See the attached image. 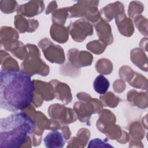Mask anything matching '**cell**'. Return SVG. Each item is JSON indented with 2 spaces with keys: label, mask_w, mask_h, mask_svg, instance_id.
<instances>
[{
  "label": "cell",
  "mask_w": 148,
  "mask_h": 148,
  "mask_svg": "<svg viewBox=\"0 0 148 148\" xmlns=\"http://www.w3.org/2000/svg\"><path fill=\"white\" fill-rule=\"evenodd\" d=\"M68 29L72 39L77 42H82L87 36L93 34L92 25L86 19L83 18L71 23Z\"/></svg>",
  "instance_id": "obj_8"
},
{
  "label": "cell",
  "mask_w": 148,
  "mask_h": 148,
  "mask_svg": "<svg viewBox=\"0 0 148 148\" xmlns=\"http://www.w3.org/2000/svg\"><path fill=\"white\" fill-rule=\"evenodd\" d=\"M67 56L71 65L79 68L91 65L93 60V56L89 52L76 49L69 50Z\"/></svg>",
  "instance_id": "obj_9"
},
{
  "label": "cell",
  "mask_w": 148,
  "mask_h": 148,
  "mask_svg": "<svg viewBox=\"0 0 148 148\" xmlns=\"http://www.w3.org/2000/svg\"><path fill=\"white\" fill-rule=\"evenodd\" d=\"M125 88V84L121 80H117L114 82L113 89L115 92L118 93L122 92Z\"/></svg>",
  "instance_id": "obj_33"
},
{
  "label": "cell",
  "mask_w": 148,
  "mask_h": 148,
  "mask_svg": "<svg viewBox=\"0 0 148 148\" xmlns=\"http://www.w3.org/2000/svg\"><path fill=\"white\" fill-rule=\"evenodd\" d=\"M16 2L14 1L13 4L12 5H9L6 4V1H1L0 2V8L2 12L6 14L8 13H11L16 10H17V5H14L13 3H15Z\"/></svg>",
  "instance_id": "obj_31"
},
{
  "label": "cell",
  "mask_w": 148,
  "mask_h": 148,
  "mask_svg": "<svg viewBox=\"0 0 148 148\" xmlns=\"http://www.w3.org/2000/svg\"><path fill=\"white\" fill-rule=\"evenodd\" d=\"M35 87L34 93L39 96L43 100L51 101L55 98L54 90L53 85L38 80H33Z\"/></svg>",
  "instance_id": "obj_11"
},
{
  "label": "cell",
  "mask_w": 148,
  "mask_h": 148,
  "mask_svg": "<svg viewBox=\"0 0 148 148\" xmlns=\"http://www.w3.org/2000/svg\"><path fill=\"white\" fill-rule=\"evenodd\" d=\"M101 101L105 106L115 108L119 104L120 99L112 92H108L100 97Z\"/></svg>",
  "instance_id": "obj_27"
},
{
  "label": "cell",
  "mask_w": 148,
  "mask_h": 148,
  "mask_svg": "<svg viewBox=\"0 0 148 148\" xmlns=\"http://www.w3.org/2000/svg\"><path fill=\"white\" fill-rule=\"evenodd\" d=\"M0 32L1 45L6 51H10L19 42L17 32L10 27L3 26L1 28Z\"/></svg>",
  "instance_id": "obj_10"
},
{
  "label": "cell",
  "mask_w": 148,
  "mask_h": 148,
  "mask_svg": "<svg viewBox=\"0 0 148 148\" xmlns=\"http://www.w3.org/2000/svg\"><path fill=\"white\" fill-rule=\"evenodd\" d=\"M94 25L99 40L106 45L112 44L113 42V37L110 25L101 19L94 23Z\"/></svg>",
  "instance_id": "obj_13"
},
{
  "label": "cell",
  "mask_w": 148,
  "mask_h": 148,
  "mask_svg": "<svg viewBox=\"0 0 148 148\" xmlns=\"http://www.w3.org/2000/svg\"><path fill=\"white\" fill-rule=\"evenodd\" d=\"M97 71L101 74L109 75L113 70V65L110 61L106 58L99 60L95 64Z\"/></svg>",
  "instance_id": "obj_25"
},
{
  "label": "cell",
  "mask_w": 148,
  "mask_h": 148,
  "mask_svg": "<svg viewBox=\"0 0 148 148\" xmlns=\"http://www.w3.org/2000/svg\"><path fill=\"white\" fill-rule=\"evenodd\" d=\"M93 87L97 93L103 94L106 92L109 87V82L103 75H99L95 79Z\"/></svg>",
  "instance_id": "obj_23"
},
{
  "label": "cell",
  "mask_w": 148,
  "mask_h": 148,
  "mask_svg": "<svg viewBox=\"0 0 148 148\" xmlns=\"http://www.w3.org/2000/svg\"><path fill=\"white\" fill-rule=\"evenodd\" d=\"M39 46L42 49L45 57L50 62L62 64L65 60L63 49L54 44L49 39L44 38L39 42Z\"/></svg>",
  "instance_id": "obj_6"
},
{
  "label": "cell",
  "mask_w": 148,
  "mask_h": 148,
  "mask_svg": "<svg viewBox=\"0 0 148 148\" xmlns=\"http://www.w3.org/2000/svg\"><path fill=\"white\" fill-rule=\"evenodd\" d=\"M143 97H145L143 93H142V92L140 93H139L135 90H131L127 94L128 101L132 103L134 105L137 106L138 107L141 108L147 107L144 105L145 103H143Z\"/></svg>",
  "instance_id": "obj_24"
},
{
  "label": "cell",
  "mask_w": 148,
  "mask_h": 148,
  "mask_svg": "<svg viewBox=\"0 0 148 148\" xmlns=\"http://www.w3.org/2000/svg\"><path fill=\"white\" fill-rule=\"evenodd\" d=\"M1 64L2 70L20 71L17 62L3 50L1 51Z\"/></svg>",
  "instance_id": "obj_19"
},
{
  "label": "cell",
  "mask_w": 148,
  "mask_h": 148,
  "mask_svg": "<svg viewBox=\"0 0 148 148\" xmlns=\"http://www.w3.org/2000/svg\"><path fill=\"white\" fill-rule=\"evenodd\" d=\"M65 140L62 132L57 130H52L43 140L45 146L47 148H61L64 146Z\"/></svg>",
  "instance_id": "obj_16"
},
{
  "label": "cell",
  "mask_w": 148,
  "mask_h": 148,
  "mask_svg": "<svg viewBox=\"0 0 148 148\" xmlns=\"http://www.w3.org/2000/svg\"><path fill=\"white\" fill-rule=\"evenodd\" d=\"M48 113L51 119L58 121L61 125L72 123L77 120V114L74 110L58 103L50 105Z\"/></svg>",
  "instance_id": "obj_7"
},
{
  "label": "cell",
  "mask_w": 148,
  "mask_h": 148,
  "mask_svg": "<svg viewBox=\"0 0 148 148\" xmlns=\"http://www.w3.org/2000/svg\"><path fill=\"white\" fill-rule=\"evenodd\" d=\"M116 120L114 114L109 110H102L100 112L99 118L97 122V127L108 138L116 140L118 142L121 138L124 131L114 124Z\"/></svg>",
  "instance_id": "obj_4"
},
{
  "label": "cell",
  "mask_w": 148,
  "mask_h": 148,
  "mask_svg": "<svg viewBox=\"0 0 148 148\" xmlns=\"http://www.w3.org/2000/svg\"><path fill=\"white\" fill-rule=\"evenodd\" d=\"M31 76L22 71H1L0 105L3 109L23 110L32 103L35 87Z\"/></svg>",
  "instance_id": "obj_1"
},
{
  "label": "cell",
  "mask_w": 148,
  "mask_h": 148,
  "mask_svg": "<svg viewBox=\"0 0 148 148\" xmlns=\"http://www.w3.org/2000/svg\"><path fill=\"white\" fill-rule=\"evenodd\" d=\"M115 20L120 33L128 37L132 35L134 28L132 21L130 18L126 17L124 12L118 13L115 17Z\"/></svg>",
  "instance_id": "obj_14"
},
{
  "label": "cell",
  "mask_w": 148,
  "mask_h": 148,
  "mask_svg": "<svg viewBox=\"0 0 148 148\" xmlns=\"http://www.w3.org/2000/svg\"><path fill=\"white\" fill-rule=\"evenodd\" d=\"M90 138V131L85 128H81L75 137L72 138L68 142L67 147H84Z\"/></svg>",
  "instance_id": "obj_17"
},
{
  "label": "cell",
  "mask_w": 148,
  "mask_h": 148,
  "mask_svg": "<svg viewBox=\"0 0 148 148\" xmlns=\"http://www.w3.org/2000/svg\"><path fill=\"white\" fill-rule=\"evenodd\" d=\"M68 28L63 25L53 24L50 27V34L53 39L58 43H66L68 39Z\"/></svg>",
  "instance_id": "obj_18"
},
{
  "label": "cell",
  "mask_w": 148,
  "mask_h": 148,
  "mask_svg": "<svg viewBox=\"0 0 148 148\" xmlns=\"http://www.w3.org/2000/svg\"><path fill=\"white\" fill-rule=\"evenodd\" d=\"M14 25L20 33L31 32L38 28L39 23L36 20H27L21 14H17L14 17Z\"/></svg>",
  "instance_id": "obj_15"
},
{
  "label": "cell",
  "mask_w": 148,
  "mask_h": 148,
  "mask_svg": "<svg viewBox=\"0 0 148 148\" xmlns=\"http://www.w3.org/2000/svg\"><path fill=\"white\" fill-rule=\"evenodd\" d=\"M61 131H62V134L65 139L66 140L69 139L71 135V132L69 127L67 126H64V127H61Z\"/></svg>",
  "instance_id": "obj_34"
},
{
  "label": "cell",
  "mask_w": 148,
  "mask_h": 148,
  "mask_svg": "<svg viewBox=\"0 0 148 148\" xmlns=\"http://www.w3.org/2000/svg\"><path fill=\"white\" fill-rule=\"evenodd\" d=\"M130 147H143V145L142 143L140 140H131L129 143Z\"/></svg>",
  "instance_id": "obj_35"
},
{
  "label": "cell",
  "mask_w": 148,
  "mask_h": 148,
  "mask_svg": "<svg viewBox=\"0 0 148 148\" xmlns=\"http://www.w3.org/2000/svg\"><path fill=\"white\" fill-rule=\"evenodd\" d=\"M103 104L95 98H90L76 102L73 105L77 117L81 122L88 123L92 113H99L102 110Z\"/></svg>",
  "instance_id": "obj_5"
},
{
  "label": "cell",
  "mask_w": 148,
  "mask_h": 148,
  "mask_svg": "<svg viewBox=\"0 0 148 148\" xmlns=\"http://www.w3.org/2000/svg\"><path fill=\"white\" fill-rule=\"evenodd\" d=\"M131 59L142 70L147 71V57L143 50L139 49H133L131 52Z\"/></svg>",
  "instance_id": "obj_21"
},
{
  "label": "cell",
  "mask_w": 148,
  "mask_h": 148,
  "mask_svg": "<svg viewBox=\"0 0 148 148\" xmlns=\"http://www.w3.org/2000/svg\"><path fill=\"white\" fill-rule=\"evenodd\" d=\"M44 9V5H28L25 4L20 6L18 8V13L22 14L27 17H33L43 12Z\"/></svg>",
  "instance_id": "obj_20"
},
{
  "label": "cell",
  "mask_w": 148,
  "mask_h": 148,
  "mask_svg": "<svg viewBox=\"0 0 148 148\" xmlns=\"http://www.w3.org/2000/svg\"><path fill=\"white\" fill-rule=\"evenodd\" d=\"M68 16V9L63 8L56 10L52 15V21L53 24L63 25Z\"/></svg>",
  "instance_id": "obj_28"
},
{
  "label": "cell",
  "mask_w": 148,
  "mask_h": 148,
  "mask_svg": "<svg viewBox=\"0 0 148 148\" xmlns=\"http://www.w3.org/2000/svg\"><path fill=\"white\" fill-rule=\"evenodd\" d=\"M36 125L32 119L24 112L12 114L0 120V147H31V135Z\"/></svg>",
  "instance_id": "obj_2"
},
{
  "label": "cell",
  "mask_w": 148,
  "mask_h": 148,
  "mask_svg": "<svg viewBox=\"0 0 148 148\" xmlns=\"http://www.w3.org/2000/svg\"><path fill=\"white\" fill-rule=\"evenodd\" d=\"M113 147V146L109 145L108 143H106L99 138H95L91 140L90 142L89 145H88V147Z\"/></svg>",
  "instance_id": "obj_32"
},
{
  "label": "cell",
  "mask_w": 148,
  "mask_h": 148,
  "mask_svg": "<svg viewBox=\"0 0 148 148\" xmlns=\"http://www.w3.org/2000/svg\"><path fill=\"white\" fill-rule=\"evenodd\" d=\"M129 131L130 139L132 140H140L144 137V130L137 122L133 123L131 124Z\"/></svg>",
  "instance_id": "obj_26"
},
{
  "label": "cell",
  "mask_w": 148,
  "mask_h": 148,
  "mask_svg": "<svg viewBox=\"0 0 148 148\" xmlns=\"http://www.w3.org/2000/svg\"><path fill=\"white\" fill-rule=\"evenodd\" d=\"M123 9V6L121 3L120 5L110 4L101 10V14L105 20L109 21L114 17H116L118 13L124 12Z\"/></svg>",
  "instance_id": "obj_22"
},
{
  "label": "cell",
  "mask_w": 148,
  "mask_h": 148,
  "mask_svg": "<svg viewBox=\"0 0 148 148\" xmlns=\"http://www.w3.org/2000/svg\"><path fill=\"white\" fill-rule=\"evenodd\" d=\"M106 46L107 45H106L100 40L91 41L87 44V49L96 54L102 53L105 50Z\"/></svg>",
  "instance_id": "obj_29"
},
{
  "label": "cell",
  "mask_w": 148,
  "mask_h": 148,
  "mask_svg": "<svg viewBox=\"0 0 148 148\" xmlns=\"http://www.w3.org/2000/svg\"><path fill=\"white\" fill-rule=\"evenodd\" d=\"M134 79L128 82L129 84H130V85H131L134 87H136L138 88H144L143 80H145V78L139 73L138 74L135 72L134 73Z\"/></svg>",
  "instance_id": "obj_30"
},
{
  "label": "cell",
  "mask_w": 148,
  "mask_h": 148,
  "mask_svg": "<svg viewBox=\"0 0 148 148\" xmlns=\"http://www.w3.org/2000/svg\"><path fill=\"white\" fill-rule=\"evenodd\" d=\"M50 83L53 85L55 97L61 100L65 105L69 103L72 101L71 88L66 84L60 82L57 80H52Z\"/></svg>",
  "instance_id": "obj_12"
},
{
  "label": "cell",
  "mask_w": 148,
  "mask_h": 148,
  "mask_svg": "<svg viewBox=\"0 0 148 148\" xmlns=\"http://www.w3.org/2000/svg\"><path fill=\"white\" fill-rule=\"evenodd\" d=\"M28 55L21 64V71L32 76L35 74L43 76L49 73V67L40 58V53L36 46L31 44L26 45Z\"/></svg>",
  "instance_id": "obj_3"
}]
</instances>
